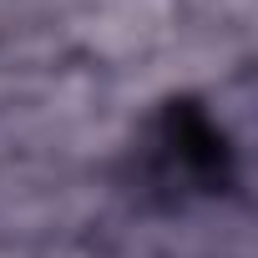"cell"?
<instances>
[{"mask_svg": "<svg viewBox=\"0 0 258 258\" xmlns=\"http://www.w3.org/2000/svg\"><path fill=\"white\" fill-rule=\"evenodd\" d=\"M137 172L142 187L162 203L218 198L233 187V147L203 101L177 96L147 121L137 142Z\"/></svg>", "mask_w": 258, "mask_h": 258, "instance_id": "1", "label": "cell"}]
</instances>
